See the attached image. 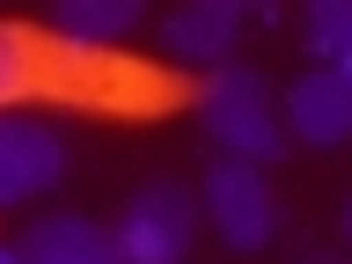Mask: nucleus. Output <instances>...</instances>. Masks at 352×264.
I'll return each mask as SVG.
<instances>
[{
	"label": "nucleus",
	"mask_w": 352,
	"mask_h": 264,
	"mask_svg": "<svg viewBox=\"0 0 352 264\" xmlns=\"http://www.w3.org/2000/svg\"><path fill=\"white\" fill-rule=\"evenodd\" d=\"M198 125L206 140L220 147V162H279L286 154V96L264 81L257 66H213L206 81H198Z\"/></svg>",
	"instance_id": "1"
},
{
	"label": "nucleus",
	"mask_w": 352,
	"mask_h": 264,
	"mask_svg": "<svg viewBox=\"0 0 352 264\" xmlns=\"http://www.w3.org/2000/svg\"><path fill=\"white\" fill-rule=\"evenodd\" d=\"M118 257L125 264H184L191 257V235H198V191H184L176 176H154L125 198L118 213Z\"/></svg>",
	"instance_id": "2"
},
{
	"label": "nucleus",
	"mask_w": 352,
	"mask_h": 264,
	"mask_svg": "<svg viewBox=\"0 0 352 264\" xmlns=\"http://www.w3.org/2000/svg\"><path fill=\"white\" fill-rule=\"evenodd\" d=\"M198 220H206L228 250L250 257V250H264L272 228H279V198H272L264 169H250V162H213L206 184H198Z\"/></svg>",
	"instance_id": "3"
},
{
	"label": "nucleus",
	"mask_w": 352,
	"mask_h": 264,
	"mask_svg": "<svg viewBox=\"0 0 352 264\" xmlns=\"http://www.w3.org/2000/svg\"><path fill=\"white\" fill-rule=\"evenodd\" d=\"M59 176H66V140H59V125L22 118V110H0V213H15V206L44 198Z\"/></svg>",
	"instance_id": "4"
},
{
	"label": "nucleus",
	"mask_w": 352,
	"mask_h": 264,
	"mask_svg": "<svg viewBox=\"0 0 352 264\" xmlns=\"http://www.w3.org/2000/svg\"><path fill=\"white\" fill-rule=\"evenodd\" d=\"M242 30H250V0H184V8L162 22V44H169V59L213 74V66L235 59Z\"/></svg>",
	"instance_id": "5"
},
{
	"label": "nucleus",
	"mask_w": 352,
	"mask_h": 264,
	"mask_svg": "<svg viewBox=\"0 0 352 264\" xmlns=\"http://www.w3.org/2000/svg\"><path fill=\"white\" fill-rule=\"evenodd\" d=\"M286 140H301V147H345L352 140V81L338 66H308L286 88Z\"/></svg>",
	"instance_id": "6"
},
{
	"label": "nucleus",
	"mask_w": 352,
	"mask_h": 264,
	"mask_svg": "<svg viewBox=\"0 0 352 264\" xmlns=\"http://www.w3.org/2000/svg\"><path fill=\"white\" fill-rule=\"evenodd\" d=\"M140 22H147L140 0H52V8H44V30H52V44H66V52L125 44Z\"/></svg>",
	"instance_id": "7"
},
{
	"label": "nucleus",
	"mask_w": 352,
	"mask_h": 264,
	"mask_svg": "<svg viewBox=\"0 0 352 264\" xmlns=\"http://www.w3.org/2000/svg\"><path fill=\"white\" fill-rule=\"evenodd\" d=\"M22 257H30V264H125V257H118V235H110L103 220H88V213H44V220H30Z\"/></svg>",
	"instance_id": "8"
},
{
	"label": "nucleus",
	"mask_w": 352,
	"mask_h": 264,
	"mask_svg": "<svg viewBox=\"0 0 352 264\" xmlns=\"http://www.w3.org/2000/svg\"><path fill=\"white\" fill-rule=\"evenodd\" d=\"M301 37H308V52H316L323 66L352 59V0H308Z\"/></svg>",
	"instance_id": "9"
},
{
	"label": "nucleus",
	"mask_w": 352,
	"mask_h": 264,
	"mask_svg": "<svg viewBox=\"0 0 352 264\" xmlns=\"http://www.w3.org/2000/svg\"><path fill=\"white\" fill-rule=\"evenodd\" d=\"M37 44L22 37L15 22H0V110H15L22 96H30V88H37Z\"/></svg>",
	"instance_id": "10"
},
{
	"label": "nucleus",
	"mask_w": 352,
	"mask_h": 264,
	"mask_svg": "<svg viewBox=\"0 0 352 264\" xmlns=\"http://www.w3.org/2000/svg\"><path fill=\"white\" fill-rule=\"evenodd\" d=\"M0 264H30V257H22V242H0Z\"/></svg>",
	"instance_id": "11"
},
{
	"label": "nucleus",
	"mask_w": 352,
	"mask_h": 264,
	"mask_svg": "<svg viewBox=\"0 0 352 264\" xmlns=\"http://www.w3.org/2000/svg\"><path fill=\"white\" fill-rule=\"evenodd\" d=\"M294 264H338V257H323V250H308V257H294Z\"/></svg>",
	"instance_id": "12"
},
{
	"label": "nucleus",
	"mask_w": 352,
	"mask_h": 264,
	"mask_svg": "<svg viewBox=\"0 0 352 264\" xmlns=\"http://www.w3.org/2000/svg\"><path fill=\"white\" fill-rule=\"evenodd\" d=\"M338 74H345V81H352V59H338Z\"/></svg>",
	"instance_id": "13"
},
{
	"label": "nucleus",
	"mask_w": 352,
	"mask_h": 264,
	"mask_svg": "<svg viewBox=\"0 0 352 264\" xmlns=\"http://www.w3.org/2000/svg\"><path fill=\"white\" fill-rule=\"evenodd\" d=\"M345 235H352V206H345Z\"/></svg>",
	"instance_id": "14"
}]
</instances>
